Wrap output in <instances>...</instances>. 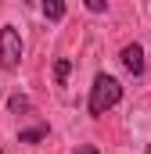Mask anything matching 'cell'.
I'll return each instance as SVG.
<instances>
[{"mask_svg": "<svg viewBox=\"0 0 151 154\" xmlns=\"http://www.w3.org/2000/svg\"><path fill=\"white\" fill-rule=\"evenodd\" d=\"M119 100H122V82L115 75H108V72H97L94 82H90V97H86L90 118H101L104 111H112Z\"/></svg>", "mask_w": 151, "mask_h": 154, "instance_id": "1", "label": "cell"}, {"mask_svg": "<svg viewBox=\"0 0 151 154\" xmlns=\"http://www.w3.org/2000/svg\"><path fill=\"white\" fill-rule=\"evenodd\" d=\"M22 50H25L22 32H18L14 25H4V29H0V68H4V72H18Z\"/></svg>", "mask_w": 151, "mask_h": 154, "instance_id": "2", "label": "cell"}, {"mask_svg": "<svg viewBox=\"0 0 151 154\" xmlns=\"http://www.w3.org/2000/svg\"><path fill=\"white\" fill-rule=\"evenodd\" d=\"M119 61H122V68L130 75H144V47L140 43H126L119 50Z\"/></svg>", "mask_w": 151, "mask_h": 154, "instance_id": "3", "label": "cell"}, {"mask_svg": "<svg viewBox=\"0 0 151 154\" xmlns=\"http://www.w3.org/2000/svg\"><path fill=\"white\" fill-rule=\"evenodd\" d=\"M43 18L47 22H61L65 18V0H43Z\"/></svg>", "mask_w": 151, "mask_h": 154, "instance_id": "4", "label": "cell"}, {"mask_svg": "<svg viewBox=\"0 0 151 154\" xmlns=\"http://www.w3.org/2000/svg\"><path fill=\"white\" fill-rule=\"evenodd\" d=\"M43 136H47V122H40L33 129H22V133H18V143H40Z\"/></svg>", "mask_w": 151, "mask_h": 154, "instance_id": "5", "label": "cell"}, {"mask_svg": "<svg viewBox=\"0 0 151 154\" xmlns=\"http://www.w3.org/2000/svg\"><path fill=\"white\" fill-rule=\"evenodd\" d=\"M69 72H72V61H69V57H58V61H54V79H58V86H65Z\"/></svg>", "mask_w": 151, "mask_h": 154, "instance_id": "6", "label": "cell"}, {"mask_svg": "<svg viewBox=\"0 0 151 154\" xmlns=\"http://www.w3.org/2000/svg\"><path fill=\"white\" fill-rule=\"evenodd\" d=\"M7 108H11L14 115H25V111H33V104H29V97H22V93H14V97L7 100Z\"/></svg>", "mask_w": 151, "mask_h": 154, "instance_id": "7", "label": "cell"}, {"mask_svg": "<svg viewBox=\"0 0 151 154\" xmlns=\"http://www.w3.org/2000/svg\"><path fill=\"white\" fill-rule=\"evenodd\" d=\"M86 4V11H94V14H104L108 11V0H83Z\"/></svg>", "mask_w": 151, "mask_h": 154, "instance_id": "8", "label": "cell"}, {"mask_svg": "<svg viewBox=\"0 0 151 154\" xmlns=\"http://www.w3.org/2000/svg\"><path fill=\"white\" fill-rule=\"evenodd\" d=\"M72 154H101V151H97V147H94V143H79V147H76Z\"/></svg>", "mask_w": 151, "mask_h": 154, "instance_id": "9", "label": "cell"}, {"mask_svg": "<svg viewBox=\"0 0 151 154\" xmlns=\"http://www.w3.org/2000/svg\"><path fill=\"white\" fill-rule=\"evenodd\" d=\"M25 4H33V0H25Z\"/></svg>", "mask_w": 151, "mask_h": 154, "instance_id": "10", "label": "cell"}, {"mask_svg": "<svg viewBox=\"0 0 151 154\" xmlns=\"http://www.w3.org/2000/svg\"><path fill=\"white\" fill-rule=\"evenodd\" d=\"M148 154H151V147H148Z\"/></svg>", "mask_w": 151, "mask_h": 154, "instance_id": "11", "label": "cell"}, {"mask_svg": "<svg viewBox=\"0 0 151 154\" xmlns=\"http://www.w3.org/2000/svg\"><path fill=\"white\" fill-rule=\"evenodd\" d=\"M0 154H4V151H0Z\"/></svg>", "mask_w": 151, "mask_h": 154, "instance_id": "12", "label": "cell"}]
</instances>
